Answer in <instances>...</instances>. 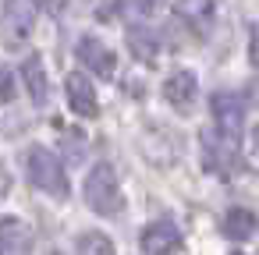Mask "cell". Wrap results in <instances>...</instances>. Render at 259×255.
Masks as SVG:
<instances>
[{
	"mask_svg": "<svg viewBox=\"0 0 259 255\" xmlns=\"http://www.w3.org/2000/svg\"><path fill=\"white\" fill-rule=\"evenodd\" d=\"M231 255H241V251H231Z\"/></svg>",
	"mask_w": 259,
	"mask_h": 255,
	"instance_id": "obj_21",
	"label": "cell"
},
{
	"mask_svg": "<svg viewBox=\"0 0 259 255\" xmlns=\"http://www.w3.org/2000/svg\"><path fill=\"white\" fill-rule=\"evenodd\" d=\"M202 167L217 177H231L241 170V156H238V142L224 138L220 131L202 135Z\"/></svg>",
	"mask_w": 259,
	"mask_h": 255,
	"instance_id": "obj_4",
	"label": "cell"
},
{
	"mask_svg": "<svg viewBox=\"0 0 259 255\" xmlns=\"http://www.w3.org/2000/svg\"><path fill=\"white\" fill-rule=\"evenodd\" d=\"M252 230H255V213L252 209H231L227 216H224V234L227 237H234V241H245V237H252Z\"/></svg>",
	"mask_w": 259,
	"mask_h": 255,
	"instance_id": "obj_14",
	"label": "cell"
},
{
	"mask_svg": "<svg viewBox=\"0 0 259 255\" xmlns=\"http://www.w3.org/2000/svg\"><path fill=\"white\" fill-rule=\"evenodd\" d=\"M64 92H68V107H71L78 117H96V114H100L96 89H93V82H89L82 71H71V75L64 78Z\"/></svg>",
	"mask_w": 259,
	"mask_h": 255,
	"instance_id": "obj_7",
	"label": "cell"
},
{
	"mask_svg": "<svg viewBox=\"0 0 259 255\" xmlns=\"http://www.w3.org/2000/svg\"><path fill=\"white\" fill-rule=\"evenodd\" d=\"M117 11H121V0H100V8H96V15H100L103 22H107V18H114Z\"/></svg>",
	"mask_w": 259,
	"mask_h": 255,
	"instance_id": "obj_17",
	"label": "cell"
},
{
	"mask_svg": "<svg viewBox=\"0 0 259 255\" xmlns=\"http://www.w3.org/2000/svg\"><path fill=\"white\" fill-rule=\"evenodd\" d=\"M0 255H32V230L18 220L0 223Z\"/></svg>",
	"mask_w": 259,
	"mask_h": 255,
	"instance_id": "obj_11",
	"label": "cell"
},
{
	"mask_svg": "<svg viewBox=\"0 0 259 255\" xmlns=\"http://www.w3.org/2000/svg\"><path fill=\"white\" fill-rule=\"evenodd\" d=\"M209 110H213V121H217V131L231 142L241 138V128H245V103L241 96L234 92H217L209 99Z\"/></svg>",
	"mask_w": 259,
	"mask_h": 255,
	"instance_id": "obj_5",
	"label": "cell"
},
{
	"mask_svg": "<svg viewBox=\"0 0 259 255\" xmlns=\"http://www.w3.org/2000/svg\"><path fill=\"white\" fill-rule=\"evenodd\" d=\"M146 255H174L181 248V230L174 223H149L139 237Z\"/></svg>",
	"mask_w": 259,
	"mask_h": 255,
	"instance_id": "obj_9",
	"label": "cell"
},
{
	"mask_svg": "<svg viewBox=\"0 0 259 255\" xmlns=\"http://www.w3.org/2000/svg\"><path fill=\"white\" fill-rule=\"evenodd\" d=\"M195 96H199V82H195V75L192 71H174L167 82H163V99L178 110V114H188L192 107H195Z\"/></svg>",
	"mask_w": 259,
	"mask_h": 255,
	"instance_id": "obj_8",
	"label": "cell"
},
{
	"mask_svg": "<svg viewBox=\"0 0 259 255\" xmlns=\"http://www.w3.org/2000/svg\"><path fill=\"white\" fill-rule=\"evenodd\" d=\"M75 57H78L93 75H100V78H114V75H117V57H114V50H110L107 43H100L96 36H82V39L75 43Z\"/></svg>",
	"mask_w": 259,
	"mask_h": 255,
	"instance_id": "obj_6",
	"label": "cell"
},
{
	"mask_svg": "<svg viewBox=\"0 0 259 255\" xmlns=\"http://www.w3.org/2000/svg\"><path fill=\"white\" fill-rule=\"evenodd\" d=\"M124 39H128V50L135 54V61L156 64V57H160V32L153 25H132Z\"/></svg>",
	"mask_w": 259,
	"mask_h": 255,
	"instance_id": "obj_10",
	"label": "cell"
},
{
	"mask_svg": "<svg viewBox=\"0 0 259 255\" xmlns=\"http://www.w3.org/2000/svg\"><path fill=\"white\" fill-rule=\"evenodd\" d=\"M25 170H29V181L39 188V191H47L50 198H68L71 195V184H68V174H64V167H61V160L47 149V145H32L29 152H25Z\"/></svg>",
	"mask_w": 259,
	"mask_h": 255,
	"instance_id": "obj_1",
	"label": "cell"
},
{
	"mask_svg": "<svg viewBox=\"0 0 259 255\" xmlns=\"http://www.w3.org/2000/svg\"><path fill=\"white\" fill-rule=\"evenodd\" d=\"M167 0H139V11H146V15H153L156 8H163Z\"/></svg>",
	"mask_w": 259,
	"mask_h": 255,
	"instance_id": "obj_19",
	"label": "cell"
},
{
	"mask_svg": "<svg viewBox=\"0 0 259 255\" xmlns=\"http://www.w3.org/2000/svg\"><path fill=\"white\" fill-rule=\"evenodd\" d=\"M36 29V0H8L0 8V43L8 50H22Z\"/></svg>",
	"mask_w": 259,
	"mask_h": 255,
	"instance_id": "obj_3",
	"label": "cell"
},
{
	"mask_svg": "<svg viewBox=\"0 0 259 255\" xmlns=\"http://www.w3.org/2000/svg\"><path fill=\"white\" fill-rule=\"evenodd\" d=\"M22 78H25V89H29L32 103L43 107V103L50 99V82H47V71H43V57H39V54L25 57V64H22Z\"/></svg>",
	"mask_w": 259,
	"mask_h": 255,
	"instance_id": "obj_12",
	"label": "cell"
},
{
	"mask_svg": "<svg viewBox=\"0 0 259 255\" xmlns=\"http://www.w3.org/2000/svg\"><path fill=\"white\" fill-rule=\"evenodd\" d=\"M75 255H114V241L100 230H85L75 241Z\"/></svg>",
	"mask_w": 259,
	"mask_h": 255,
	"instance_id": "obj_15",
	"label": "cell"
},
{
	"mask_svg": "<svg viewBox=\"0 0 259 255\" xmlns=\"http://www.w3.org/2000/svg\"><path fill=\"white\" fill-rule=\"evenodd\" d=\"M248 46H252L248 57H252V64L259 68V29H255V25H252V32H248Z\"/></svg>",
	"mask_w": 259,
	"mask_h": 255,
	"instance_id": "obj_18",
	"label": "cell"
},
{
	"mask_svg": "<svg viewBox=\"0 0 259 255\" xmlns=\"http://www.w3.org/2000/svg\"><path fill=\"white\" fill-rule=\"evenodd\" d=\"M0 99H4V103L15 99V75H11L4 64H0Z\"/></svg>",
	"mask_w": 259,
	"mask_h": 255,
	"instance_id": "obj_16",
	"label": "cell"
},
{
	"mask_svg": "<svg viewBox=\"0 0 259 255\" xmlns=\"http://www.w3.org/2000/svg\"><path fill=\"white\" fill-rule=\"evenodd\" d=\"M85 202L100 216H117L124 209V195H121V184L110 163H96L85 174Z\"/></svg>",
	"mask_w": 259,
	"mask_h": 255,
	"instance_id": "obj_2",
	"label": "cell"
},
{
	"mask_svg": "<svg viewBox=\"0 0 259 255\" xmlns=\"http://www.w3.org/2000/svg\"><path fill=\"white\" fill-rule=\"evenodd\" d=\"M174 15L192 29H209L213 15H217V4L213 0H174Z\"/></svg>",
	"mask_w": 259,
	"mask_h": 255,
	"instance_id": "obj_13",
	"label": "cell"
},
{
	"mask_svg": "<svg viewBox=\"0 0 259 255\" xmlns=\"http://www.w3.org/2000/svg\"><path fill=\"white\" fill-rule=\"evenodd\" d=\"M36 4H43V8H50V11H61L68 0H36Z\"/></svg>",
	"mask_w": 259,
	"mask_h": 255,
	"instance_id": "obj_20",
	"label": "cell"
}]
</instances>
